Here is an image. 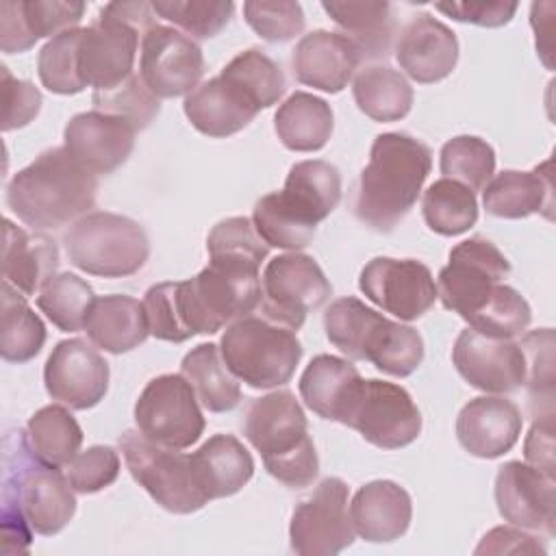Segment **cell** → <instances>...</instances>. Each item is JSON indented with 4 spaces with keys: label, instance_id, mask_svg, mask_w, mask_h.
I'll return each instance as SVG.
<instances>
[{
    "label": "cell",
    "instance_id": "44dd1931",
    "mask_svg": "<svg viewBox=\"0 0 556 556\" xmlns=\"http://www.w3.org/2000/svg\"><path fill=\"white\" fill-rule=\"evenodd\" d=\"M139 130L124 117L102 111L74 115L63 130V146L96 176L111 174L126 163Z\"/></svg>",
    "mask_w": 556,
    "mask_h": 556
},
{
    "label": "cell",
    "instance_id": "3957f363",
    "mask_svg": "<svg viewBox=\"0 0 556 556\" xmlns=\"http://www.w3.org/2000/svg\"><path fill=\"white\" fill-rule=\"evenodd\" d=\"M430 169L432 152L424 141L406 132L378 135L358 178L356 219L376 232H391L415 206Z\"/></svg>",
    "mask_w": 556,
    "mask_h": 556
},
{
    "label": "cell",
    "instance_id": "d590c367",
    "mask_svg": "<svg viewBox=\"0 0 556 556\" xmlns=\"http://www.w3.org/2000/svg\"><path fill=\"white\" fill-rule=\"evenodd\" d=\"M356 106L374 122H397L410 113L413 87L389 65L361 70L352 85Z\"/></svg>",
    "mask_w": 556,
    "mask_h": 556
},
{
    "label": "cell",
    "instance_id": "f35d334b",
    "mask_svg": "<svg viewBox=\"0 0 556 556\" xmlns=\"http://www.w3.org/2000/svg\"><path fill=\"white\" fill-rule=\"evenodd\" d=\"M421 213L432 232L443 237L463 235L478 222L476 193L458 180L439 178L424 191Z\"/></svg>",
    "mask_w": 556,
    "mask_h": 556
},
{
    "label": "cell",
    "instance_id": "1f68e13d",
    "mask_svg": "<svg viewBox=\"0 0 556 556\" xmlns=\"http://www.w3.org/2000/svg\"><path fill=\"white\" fill-rule=\"evenodd\" d=\"M83 330L96 348L111 354L130 352L150 334L143 302L124 293L96 298Z\"/></svg>",
    "mask_w": 556,
    "mask_h": 556
},
{
    "label": "cell",
    "instance_id": "c3c4849f",
    "mask_svg": "<svg viewBox=\"0 0 556 556\" xmlns=\"http://www.w3.org/2000/svg\"><path fill=\"white\" fill-rule=\"evenodd\" d=\"M243 15L248 26L267 41L285 43L304 30V11L300 2H245Z\"/></svg>",
    "mask_w": 556,
    "mask_h": 556
},
{
    "label": "cell",
    "instance_id": "e0dca14e",
    "mask_svg": "<svg viewBox=\"0 0 556 556\" xmlns=\"http://www.w3.org/2000/svg\"><path fill=\"white\" fill-rule=\"evenodd\" d=\"M139 76L159 100L189 96L204 76L202 50L178 28L156 24L141 39Z\"/></svg>",
    "mask_w": 556,
    "mask_h": 556
},
{
    "label": "cell",
    "instance_id": "83f0119b",
    "mask_svg": "<svg viewBox=\"0 0 556 556\" xmlns=\"http://www.w3.org/2000/svg\"><path fill=\"white\" fill-rule=\"evenodd\" d=\"M2 278L24 295H35L59 267V248L46 232H26L2 222Z\"/></svg>",
    "mask_w": 556,
    "mask_h": 556
},
{
    "label": "cell",
    "instance_id": "6da1fadb",
    "mask_svg": "<svg viewBox=\"0 0 556 556\" xmlns=\"http://www.w3.org/2000/svg\"><path fill=\"white\" fill-rule=\"evenodd\" d=\"M76 513L74 489L65 473L41 463L24 430L4 439L2 539L4 554L28 552L30 532L52 536Z\"/></svg>",
    "mask_w": 556,
    "mask_h": 556
},
{
    "label": "cell",
    "instance_id": "b9f144b4",
    "mask_svg": "<svg viewBox=\"0 0 556 556\" xmlns=\"http://www.w3.org/2000/svg\"><path fill=\"white\" fill-rule=\"evenodd\" d=\"M80 35L83 28L65 30L56 37H52L37 56V72L41 85L61 96L80 93L87 85L80 76L78 65V48H80Z\"/></svg>",
    "mask_w": 556,
    "mask_h": 556
},
{
    "label": "cell",
    "instance_id": "9a60e30c",
    "mask_svg": "<svg viewBox=\"0 0 556 556\" xmlns=\"http://www.w3.org/2000/svg\"><path fill=\"white\" fill-rule=\"evenodd\" d=\"M348 484L330 476L295 506L289 523V541L295 554L334 556L354 543L356 532L348 513Z\"/></svg>",
    "mask_w": 556,
    "mask_h": 556
},
{
    "label": "cell",
    "instance_id": "4dcf8cb0",
    "mask_svg": "<svg viewBox=\"0 0 556 556\" xmlns=\"http://www.w3.org/2000/svg\"><path fill=\"white\" fill-rule=\"evenodd\" d=\"M189 456L208 502L239 493L254 473L252 454L232 434H213Z\"/></svg>",
    "mask_w": 556,
    "mask_h": 556
},
{
    "label": "cell",
    "instance_id": "7bdbcfd3",
    "mask_svg": "<svg viewBox=\"0 0 556 556\" xmlns=\"http://www.w3.org/2000/svg\"><path fill=\"white\" fill-rule=\"evenodd\" d=\"M495 172L493 148L473 135H458L441 148V174L469 187L473 193L484 189Z\"/></svg>",
    "mask_w": 556,
    "mask_h": 556
},
{
    "label": "cell",
    "instance_id": "ab89813d",
    "mask_svg": "<svg viewBox=\"0 0 556 556\" xmlns=\"http://www.w3.org/2000/svg\"><path fill=\"white\" fill-rule=\"evenodd\" d=\"M219 76L237 87L256 106V111L276 104L287 87L280 65L256 48L239 52L219 72Z\"/></svg>",
    "mask_w": 556,
    "mask_h": 556
},
{
    "label": "cell",
    "instance_id": "8992f818",
    "mask_svg": "<svg viewBox=\"0 0 556 556\" xmlns=\"http://www.w3.org/2000/svg\"><path fill=\"white\" fill-rule=\"evenodd\" d=\"M324 330L339 352L395 378L410 376L424 361V339L413 326L387 319L358 298L334 300L324 313Z\"/></svg>",
    "mask_w": 556,
    "mask_h": 556
},
{
    "label": "cell",
    "instance_id": "ee69618b",
    "mask_svg": "<svg viewBox=\"0 0 556 556\" xmlns=\"http://www.w3.org/2000/svg\"><path fill=\"white\" fill-rule=\"evenodd\" d=\"M152 9L195 41L222 33L232 17L235 4L230 0H154Z\"/></svg>",
    "mask_w": 556,
    "mask_h": 556
},
{
    "label": "cell",
    "instance_id": "681fc988",
    "mask_svg": "<svg viewBox=\"0 0 556 556\" xmlns=\"http://www.w3.org/2000/svg\"><path fill=\"white\" fill-rule=\"evenodd\" d=\"M65 476L76 493H98L117 480L119 456L109 445H91L74 456Z\"/></svg>",
    "mask_w": 556,
    "mask_h": 556
},
{
    "label": "cell",
    "instance_id": "8fae6325",
    "mask_svg": "<svg viewBox=\"0 0 556 556\" xmlns=\"http://www.w3.org/2000/svg\"><path fill=\"white\" fill-rule=\"evenodd\" d=\"M508 274L504 252L486 237H471L450 250V261L439 271L437 295L447 311L469 321Z\"/></svg>",
    "mask_w": 556,
    "mask_h": 556
},
{
    "label": "cell",
    "instance_id": "74e56055",
    "mask_svg": "<svg viewBox=\"0 0 556 556\" xmlns=\"http://www.w3.org/2000/svg\"><path fill=\"white\" fill-rule=\"evenodd\" d=\"M26 434L35 456L56 469L67 467L83 445V430L76 417L59 404L39 408L28 419Z\"/></svg>",
    "mask_w": 556,
    "mask_h": 556
},
{
    "label": "cell",
    "instance_id": "ba28073f",
    "mask_svg": "<svg viewBox=\"0 0 556 556\" xmlns=\"http://www.w3.org/2000/svg\"><path fill=\"white\" fill-rule=\"evenodd\" d=\"M219 352L232 376L254 389L287 384L302 358L295 330L267 317L245 315L226 326Z\"/></svg>",
    "mask_w": 556,
    "mask_h": 556
},
{
    "label": "cell",
    "instance_id": "277c9868",
    "mask_svg": "<svg viewBox=\"0 0 556 556\" xmlns=\"http://www.w3.org/2000/svg\"><path fill=\"white\" fill-rule=\"evenodd\" d=\"M341 200V174L328 161L311 159L291 165L282 191L263 195L254 204L252 226L271 248H306L319 222H324Z\"/></svg>",
    "mask_w": 556,
    "mask_h": 556
},
{
    "label": "cell",
    "instance_id": "5bb4252c",
    "mask_svg": "<svg viewBox=\"0 0 556 556\" xmlns=\"http://www.w3.org/2000/svg\"><path fill=\"white\" fill-rule=\"evenodd\" d=\"M343 426L380 450H400L419 437L421 413L404 387L363 378Z\"/></svg>",
    "mask_w": 556,
    "mask_h": 556
},
{
    "label": "cell",
    "instance_id": "9c48e42d",
    "mask_svg": "<svg viewBox=\"0 0 556 556\" xmlns=\"http://www.w3.org/2000/svg\"><path fill=\"white\" fill-rule=\"evenodd\" d=\"M63 245L72 265L102 278L132 276L150 256L143 226L109 211H93L74 222L63 235Z\"/></svg>",
    "mask_w": 556,
    "mask_h": 556
},
{
    "label": "cell",
    "instance_id": "bcb514c9",
    "mask_svg": "<svg viewBox=\"0 0 556 556\" xmlns=\"http://www.w3.org/2000/svg\"><path fill=\"white\" fill-rule=\"evenodd\" d=\"M91 102L96 111L124 117L137 130L150 126V122L159 115L161 102L159 98L143 85L139 74H132L124 83L106 91H93Z\"/></svg>",
    "mask_w": 556,
    "mask_h": 556
},
{
    "label": "cell",
    "instance_id": "7dc6e473",
    "mask_svg": "<svg viewBox=\"0 0 556 556\" xmlns=\"http://www.w3.org/2000/svg\"><path fill=\"white\" fill-rule=\"evenodd\" d=\"M267 243L256 235L248 217H228L213 226L206 237L208 258H230L258 265L267 256Z\"/></svg>",
    "mask_w": 556,
    "mask_h": 556
},
{
    "label": "cell",
    "instance_id": "ac0fdd59",
    "mask_svg": "<svg viewBox=\"0 0 556 556\" xmlns=\"http://www.w3.org/2000/svg\"><path fill=\"white\" fill-rule=\"evenodd\" d=\"M452 361L465 382L484 393H513L526 384L528 363L519 341L460 330L452 348Z\"/></svg>",
    "mask_w": 556,
    "mask_h": 556
},
{
    "label": "cell",
    "instance_id": "30bf717a",
    "mask_svg": "<svg viewBox=\"0 0 556 556\" xmlns=\"http://www.w3.org/2000/svg\"><path fill=\"white\" fill-rule=\"evenodd\" d=\"M119 450L130 476L165 510L189 515L208 502L198 484L189 454L154 443L139 430H126L119 437Z\"/></svg>",
    "mask_w": 556,
    "mask_h": 556
},
{
    "label": "cell",
    "instance_id": "2e32d148",
    "mask_svg": "<svg viewBox=\"0 0 556 556\" xmlns=\"http://www.w3.org/2000/svg\"><path fill=\"white\" fill-rule=\"evenodd\" d=\"M358 289L402 321L419 319L439 298L430 267L415 258H371L358 276Z\"/></svg>",
    "mask_w": 556,
    "mask_h": 556
},
{
    "label": "cell",
    "instance_id": "f1b7e54d",
    "mask_svg": "<svg viewBox=\"0 0 556 556\" xmlns=\"http://www.w3.org/2000/svg\"><path fill=\"white\" fill-rule=\"evenodd\" d=\"M361 380L363 376L350 361L317 354L300 376V395L321 419L345 424Z\"/></svg>",
    "mask_w": 556,
    "mask_h": 556
},
{
    "label": "cell",
    "instance_id": "d6a6232c",
    "mask_svg": "<svg viewBox=\"0 0 556 556\" xmlns=\"http://www.w3.org/2000/svg\"><path fill=\"white\" fill-rule=\"evenodd\" d=\"M324 11L356 46L361 61L387 59L393 46L395 20L389 2H352V0H324Z\"/></svg>",
    "mask_w": 556,
    "mask_h": 556
},
{
    "label": "cell",
    "instance_id": "ffe728a7",
    "mask_svg": "<svg viewBox=\"0 0 556 556\" xmlns=\"http://www.w3.org/2000/svg\"><path fill=\"white\" fill-rule=\"evenodd\" d=\"M495 504L510 526L554 534L556 482L543 469L521 460L504 463L495 476Z\"/></svg>",
    "mask_w": 556,
    "mask_h": 556
},
{
    "label": "cell",
    "instance_id": "f907efd6",
    "mask_svg": "<svg viewBox=\"0 0 556 556\" xmlns=\"http://www.w3.org/2000/svg\"><path fill=\"white\" fill-rule=\"evenodd\" d=\"M526 363H528V376L526 384L530 389V406H534L539 400H545L552 404V391H554V334L552 328H541L534 332H528L521 341Z\"/></svg>",
    "mask_w": 556,
    "mask_h": 556
},
{
    "label": "cell",
    "instance_id": "d4e9b609",
    "mask_svg": "<svg viewBox=\"0 0 556 556\" xmlns=\"http://www.w3.org/2000/svg\"><path fill=\"white\" fill-rule=\"evenodd\" d=\"M291 65L298 83L339 93L361 65V54L343 33L319 28L295 43Z\"/></svg>",
    "mask_w": 556,
    "mask_h": 556
},
{
    "label": "cell",
    "instance_id": "4316f807",
    "mask_svg": "<svg viewBox=\"0 0 556 556\" xmlns=\"http://www.w3.org/2000/svg\"><path fill=\"white\" fill-rule=\"evenodd\" d=\"M482 204L489 215L504 219H521L543 213L552 219L554 208V174L552 161L536 165L530 172L504 169L491 178L482 191Z\"/></svg>",
    "mask_w": 556,
    "mask_h": 556
},
{
    "label": "cell",
    "instance_id": "836d02e7",
    "mask_svg": "<svg viewBox=\"0 0 556 556\" xmlns=\"http://www.w3.org/2000/svg\"><path fill=\"white\" fill-rule=\"evenodd\" d=\"M334 117L330 104L313 93H291L274 115V128L285 148L293 152L321 150L332 135Z\"/></svg>",
    "mask_w": 556,
    "mask_h": 556
},
{
    "label": "cell",
    "instance_id": "816d5d0a",
    "mask_svg": "<svg viewBox=\"0 0 556 556\" xmlns=\"http://www.w3.org/2000/svg\"><path fill=\"white\" fill-rule=\"evenodd\" d=\"M2 74V130H15L33 122L41 109V91L28 83L11 76L7 65L0 67Z\"/></svg>",
    "mask_w": 556,
    "mask_h": 556
},
{
    "label": "cell",
    "instance_id": "f5cc1de1",
    "mask_svg": "<svg viewBox=\"0 0 556 556\" xmlns=\"http://www.w3.org/2000/svg\"><path fill=\"white\" fill-rule=\"evenodd\" d=\"M437 11L445 13L456 22H467L484 28H497L513 20L517 2L504 0H463V2H437Z\"/></svg>",
    "mask_w": 556,
    "mask_h": 556
},
{
    "label": "cell",
    "instance_id": "d6986e66",
    "mask_svg": "<svg viewBox=\"0 0 556 556\" xmlns=\"http://www.w3.org/2000/svg\"><path fill=\"white\" fill-rule=\"evenodd\" d=\"M46 391L72 410H87L104 400L109 363L85 339L59 341L43 367Z\"/></svg>",
    "mask_w": 556,
    "mask_h": 556
},
{
    "label": "cell",
    "instance_id": "5b68a950",
    "mask_svg": "<svg viewBox=\"0 0 556 556\" xmlns=\"http://www.w3.org/2000/svg\"><path fill=\"white\" fill-rule=\"evenodd\" d=\"M243 434L261 452L267 473L285 486L304 489L317 478L319 458L306 415L291 391L252 400L243 417Z\"/></svg>",
    "mask_w": 556,
    "mask_h": 556
},
{
    "label": "cell",
    "instance_id": "cb8c5ba5",
    "mask_svg": "<svg viewBox=\"0 0 556 556\" xmlns=\"http://www.w3.org/2000/svg\"><path fill=\"white\" fill-rule=\"evenodd\" d=\"M523 417L515 402L500 395L469 400L456 417V439L478 458H497L519 441Z\"/></svg>",
    "mask_w": 556,
    "mask_h": 556
},
{
    "label": "cell",
    "instance_id": "11a10c76",
    "mask_svg": "<svg viewBox=\"0 0 556 556\" xmlns=\"http://www.w3.org/2000/svg\"><path fill=\"white\" fill-rule=\"evenodd\" d=\"M526 460L554 476V426L552 415L539 417L526 439Z\"/></svg>",
    "mask_w": 556,
    "mask_h": 556
},
{
    "label": "cell",
    "instance_id": "603a6c76",
    "mask_svg": "<svg viewBox=\"0 0 556 556\" xmlns=\"http://www.w3.org/2000/svg\"><path fill=\"white\" fill-rule=\"evenodd\" d=\"M85 2L72 0H4L0 4V48L7 54L30 50L41 37L78 28Z\"/></svg>",
    "mask_w": 556,
    "mask_h": 556
},
{
    "label": "cell",
    "instance_id": "7402d4cb",
    "mask_svg": "<svg viewBox=\"0 0 556 556\" xmlns=\"http://www.w3.org/2000/svg\"><path fill=\"white\" fill-rule=\"evenodd\" d=\"M395 59L404 74L415 83H439L456 67L458 39L441 20L430 13H417L397 35Z\"/></svg>",
    "mask_w": 556,
    "mask_h": 556
},
{
    "label": "cell",
    "instance_id": "60d3db41",
    "mask_svg": "<svg viewBox=\"0 0 556 556\" xmlns=\"http://www.w3.org/2000/svg\"><path fill=\"white\" fill-rule=\"evenodd\" d=\"M96 295L87 280L72 271L54 274L39 291V311L63 332H78L85 328L87 313Z\"/></svg>",
    "mask_w": 556,
    "mask_h": 556
},
{
    "label": "cell",
    "instance_id": "e575fe53",
    "mask_svg": "<svg viewBox=\"0 0 556 556\" xmlns=\"http://www.w3.org/2000/svg\"><path fill=\"white\" fill-rule=\"evenodd\" d=\"M180 374L195 391L198 402L211 413H228L241 402V387L215 343H200L187 352Z\"/></svg>",
    "mask_w": 556,
    "mask_h": 556
},
{
    "label": "cell",
    "instance_id": "db71d44e",
    "mask_svg": "<svg viewBox=\"0 0 556 556\" xmlns=\"http://www.w3.org/2000/svg\"><path fill=\"white\" fill-rule=\"evenodd\" d=\"M547 545L539 541V536L526 532L517 526H497L489 530L476 554H545Z\"/></svg>",
    "mask_w": 556,
    "mask_h": 556
},
{
    "label": "cell",
    "instance_id": "4fadbf2b",
    "mask_svg": "<svg viewBox=\"0 0 556 556\" xmlns=\"http://www.w3.org/2000/svg\"><path fill=\"white\" fill-rule=\"evenodd\" d=\"M261 291L263 317L298 330L306 315L330 298L332 287L313 256L289 252L265 265Z\"/></svg>",
    "mask_w": 556,
    "mask_h": 556
},
{
    "label": "cell",
    "instance_id": "8d00e7d4",
    "mask_svg": "<svg viewBox=\"0 0 556 556\" xmlns=\"http://www.w3.org/2000/svg\"><path fill=\"white\" fill-rule=\"evenodd\" d=\"M46 343V326L26 304V295L2 280L0 313V354L7 363H26L35 358Z\"/></svg>",
    "mask_w": 556,
    "mask_h": 556
},
{
    "label": "cell",
    "instance_id": "52a82bcc",
    "mask_svg": "<svg viewBox=\"0 0 556 556\" xmlns=\"http://www.w3.org/2000/svg\"><path fill=\"white\" fill-rule=\"evenodd\" d=\"M156 26L152 2H109L93 24L83 28L78 65L93 91H106L130 78L139 39Z\"/></svg>",
    "mask_w": 556,
    "mask_h": 556
},
{
    "label": "cell",
    "instance_id": "f6af8a7d",
    "mask_svg": "<svg viewBox=\"0 0 556 556\" xmlns=\"http://www.w3.org/2000/svg\"><path fill=\"white\" fill-rule=\"evenodd\" d=\"M532 319L526 298L508 285H497L486 304L467 321L469 328L500 339H515Z\"/></svg>",
    "mask_w": 556,
    "mask_h": 556
},
{
    "label": "cell",
    "instance_id": "f546056e",
    "mask_svg": "<svg viewBox=\"0 0 556 556\" xmlns=\"http://www.w3.org/2000/svg\"><path fill=\"white\" fill-rule=\"evenodd\" d=\"M182 109L198 132L215 139L243 130L258 113L256 106L222 76L198 85L185 98Z\"/></svg>",
    "mask_w": 556,
    "mask_h": 556
},
{
    "label": "cell",
    "instance_id": "7a4b0ae2",
    "mask_svg": "<svg viewBox=\"0 0 556 556\" xmlns=\"http://www.w3.org/2000/svg\"><path fill=\"white\" fill-rule=\"evenodd\" d=\"M98 176L65 146L43 150L7 185L9 208L35 232L59 230L96 206Z\"/></svg>",
    "mask_w": 556,
    "mask_h": 556
},
{
    "label": "cell",
    "instance_id": "484cf974",
    "mask_svg": "<svg viewBox=\"0 0 556 556\" xmlns=\"http://www.w3.org/2000/svg\"><path fill=\"white\" fill-rule=\"evenodd\" d=\"M354 532L369 543H391L406 534L413 517V502L404 486L393 480L363 484L350 504Z\"/></svg>",
    "mask_w": 556,
    "mask_h": 556
},
{
    "label": "cell",
    "instance_id": "7c38bea8",
    "mask_svg": "<svg viewBox=\"0 0 556 556\" xmlns=\"http://www.w3.org/2000/svg\"><path fill=\"white\" fill-rule=\"evenodd\" d=\"M137 430L174 450L191 447L204 432V415L195 391L182 374L152 378L135 402Z\"/></svg>",
    "mask_w": 556,
    "mask_h": 556
}]
</instances>
